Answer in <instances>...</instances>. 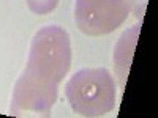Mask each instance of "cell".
I'll return each mask as SVG.
<instances>
[{"mask_svg": "<svg viewBox=\"0 0 158 118\" xmlns=\"http://www.w3.org/2000/svg\"><path fill=\"white\" fill-rule=\"evenodd\" d=\"M65 95L71 109L82 116H103L115 106V82L104 68H85L67 82Z\"/></svg>", "mask_w": 158, "mask_h": 118, "instance_id": "cell-1", "label": "cell"}, {"mask_svg": "<svg viewBox=\"0 0 158 118\" xmlns=\"http://www.w3.org/2000/svg\"><path fill=\"white\" fill-rule=\"evenodd\" d=\"M71 65V44L68 33L59 25L38 30L30 44L29 60L24 73L38 79L59 84Z\"/></svg>", "mask_w": 158, "mask_h": 118, "instance_id": "cell-2", "label": "cell"}, {"mask_svg": "<svg viewBox=\"0 0 158 118\" xmlns=\"http://www.w3.org/2000/svg\"><path fill=\"white\" fill-rule=\"evenodd\" d=\"M128 0H76L74 21L77 29L89 36L114 32L130 14Z\"/></svg>", "mask_w": 158, "mask_h": 118, "instance_id": "cell-3", "label": "cell"}, {"mask_svg": "<svg viewBox=\"0 0 158 118\" xmlns=\"http://www.w3.org/2000/svg\"><path fill=\"white\" fill-rule=\"evenodd\" d=\"M59 84H52L32 74L22 73L13 88L11 113L24 115H48L57 101Z\"/></svg>", "mask_w": 158, "mask_h": 118, "instance_id": "cell-4", "label": "cell"}, {"mask_svg": "<svg viewBox=\"0 0 158 118\" xmlns=\"http://www.w3.org/2000/svg\"><path fill=\"white\" fill-rule=\"evenodd\" d=\"M29 8L36 14H48L54 10L59 3V0H25Z\"/></svg>", "mask_w": 158, "mask_h": 118, "instance_id": "cell-5", "label": "cell"}]
</instances>
